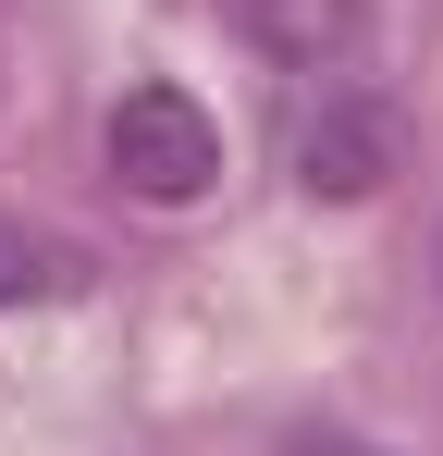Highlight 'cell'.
<instances>
[{"label": "cell", "instance_id": "6da1fadb", "mask_svg": "<svg viewBox=\"0 0 443 456\" xmlns=\"http://www.w3.org/2000/svg\"><path fill=\"white\" fill-rule=\"evenodd\" d=\"M99 149H111V185L148 198V210H197L222 185V124L185 99V86H124L111 124H99Z\"/></svg>", "mask_w": 443, "mask_h": 456}, {"label": "cell", "instance_id": "7a4b0ae2", "mask_svg": "<svg viewBox=\"0 0 443 456\" xmlns=\"http://www.w3.org/2000/svg\"><path fill=\"white\" fill-rule=\"evenodd\" d=\"M394 160H407V136H394V99H369V86L320 75V99L295 111V185H308V198H369Z\"/></svg>", "mask_w": 443, "mask_h": 456}, {"label": "cell", "instance_id": "3957f363", "mask_svg": "<svg viewBox=\"0 0 443 456\" xmlns=\"http://www.w3.org/2000/svg\"><path fill=\"white\" fill-rule=\"evenodd\" d=\"M210 12H234L271 62H308V75H333L369 37V0H210Z\"/></svg>", "mask_w": 443, "mask_h": 456}, {"label": "cell", "instance_id": "277c9868", "mask_svg": "<svg viewBox=\"0 0 443 456\" xmlns=\"http://www.w3.org/2000/svg\"><path fill=\"white\" fill-rule=\"evenodd\" d=\"M37 297H74V247H50L0 210V308H37Z\"/></svg>", "mask_w": 443, "mask_h": 456}, {"label": "cell", "instance_id": "5b68a950", "mask_svg": "<svg viewBox=\"0 0 443 456\" xmlns=\"http://www.w3.org/2000/svg\"><path fill=\"white\" fill-rule=\"evenodd\" d=\"M284 456H369V444H345V432H295Z\"/></svg>", "mask_w": 443, "mask_h": 456}, {"label": "cell", "instance_id": "8992f818", "mask_svg": "<svg viewBox=\"0 0 443 456\" xmlns=\"http://www.w3.org/2000/svg\"><path fill=\"white\" fill-rule=\"evenodd\" d=\"M0 75H12V37H0Z\"/></svg>", "mask_w": 443, "mask_h": 456}]
</instances>
